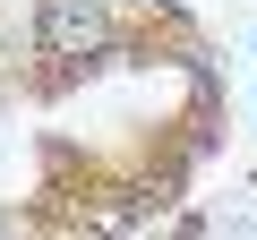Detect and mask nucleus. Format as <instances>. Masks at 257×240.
<instances>
[{"instance_id": "f257e3e1", "label": "nucleus", "mask_w": 257, "mask_h": 240, "mask_svg": "<svg viewBox=\"0 0 257 240\" xmlns=\"http://www.w3.org/2000/svg\"><path fill=\"white\" fill-rule=\"evenodd\" d=\"M111 0H43V18H35V43L52 60H86V52H111Z\"/></svg>"}, {"instance_id": "f03ea898", "label": "nucleus", "mask_w": 257, "mask_h": 240, "mask_svg": "<svg viewBox=\"0 0 257 240\" xmlns=\"http://www.w3.org/2000/svg\"><path fill=\"white\" fill-rule=\"evenodd\" d=\"M0 240H18V231H9V223H0Z\"/></svg>"}]
</instances>
